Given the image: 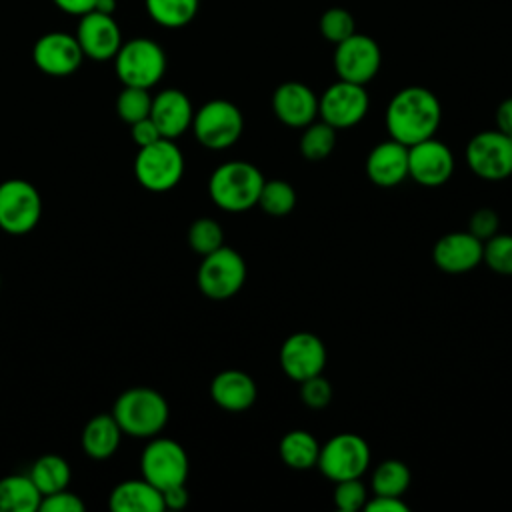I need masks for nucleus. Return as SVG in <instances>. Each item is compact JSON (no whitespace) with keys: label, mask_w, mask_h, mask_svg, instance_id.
<instances>
[{"label":"nucleus","mask_w":512,"mask_h":512,"mask_svg":"<svg viewBox=\"0 0 512 512\" xmlns=\"http://www.w3.org/2000/svg\"><path fill=\"white\" fill-rule=\"evenodd\" d=\"M442 122V106L434 92L424 86H406L398 90L384 114V124L392 140L412 146L432 138Z\"/></svg>","instance_id":"f257e3e1"},{"label":"nucleus","mask_w":512,"mask_h":512,"mask_svg":"<svg viewBox=\"0 0 512 512\" xmlns=\"http://www.w3.org/2000/svg\"><path fill=\"white\" fill-rule=\"evenodd\" d=\"M264 182V174L254 164L230 160L210 174L208 194L224 212H246L258 204Z\"/></svg>","instance_id":"f03ea898"},{"label":"nucleus","mask_w":512,"mask_h":512,"mask_svg":"<svg viewBox=\"0 0 512 512\" xmlns=\"http://www.w3.org/2000/svg\"><path fill=\"white\" fill-rule=\"evenodd\" d=\"M112 416L122 428V434L134 438H154L166 426L170 408L158 390L136 386L116 398Z\"/></svg>","instance_id":"7ed1b4c3"},{"label":"nucleus","mask_w":512,"mask_h":512,"mask_svg":"<svg viewBox=\"0 0 512 512\" xmlns=\"http://www.w3.org/2000/svg\"><path fill=\"white\" fill-rule=\"evenodd\" d=\"M134 176L150 192H168L184 176L182 150L170 138H160L138 148L134 160Z\"/></svg>","instance_id":"20e7f679"},{"label":"nucleus","mask_w":512,"mask_h":512,"mask_svg":"<svg viewBox=\"0 0 512 512\" xmlns=\"http://www.w3.org/2000/svg\"><path fill=\"white\" fill-rule=\"evenodd\" d=\"M114 68L124 86L152 88L166 72V54L152 38H132L116 52Z\"/></svg>","instance_id":"39448f33"},{"label":"nucleus","mask_w":512,"mask_h":512,"mask_svg":"<svg viewBox=\"0 0 512 512\" xmlns=\"http://www.w3.org/2000/svg\"><path fill=\"white\" fill-rule=\"evenodd\" d=\"M190 128L204 148L226 150L242 136L244 118L236 104L224 98H214L194 112Z\"/></svg>","instance_id":"423d86ee"},{"label":"nucleus","mask_w":512,"mask_h":512,"mask_svg":"<svg viewBox=\"0 0 512 512\" xmlns=\"http://www.w3.org/2000/svg\"><path fill=\"white\" fill-rule=\"evenodd\" d=\"M42 216V198L36 186L22 178L0 182V228L22 236L36 228Z\"/></svg>","instance_id":"0eeeda50"},{"label":"nucleus","mask_w":512,"mask_h":512,"mask_svg":"<svg viewBox=\"0 0 512 512\" xmlns=\"http://www.w3.org/2000/svg\"><path fill=\"white\" fill-rule=\"evenodd\" d=\"M246 280L244 258L228 246H220L206 254L198 266L196 282L204 296L212 300H226L234 296Z\"/></svg>","instance_id":"6e6552de"},{"label":"nucleus","mask_w":512,"mask_h":512,"mask_svg":"<svg viewBox=\"0 0 512 512\" xmlns=\"http://www.w3.org/2000/svg\"><path fill=\"white\" fill-rule=\"evenodd\" d=\"M370 464L368 442L354 432L332 436L318 454V470L332 482L360 478Z\"/></svg>","instance_id":"1a4fd4ad"},{"label":"nucleus","mask_w":512,"mask_h":512,"mask_svg":"<svg viewBox=\"0 0 512 512\" xmlns=\"http://www.w3.org/2000/svg\"><path fill=\"white\" fill-rule=\"evenodd\" d=\"M468 168L482 180L498 182L512 174V138L500 130H484L466 144Z\"/></svg>","instance_id":"9d476101"},{"label":"nucleus","mask_w":512,"mask_h":512,"mask_svg":"<svg viewBox=\"0 0 512 512\" xmlns=\"http://www.w3.org/2000/svg\"><path fill=\"white\" fill-rule=\"evenodd\" d=\"M142 478L164 490L188 478V454L172 438H152L140 456Z\"/></svg>","instance_id":"9b49d317"},{"label":"nucleus","mask_w":512,"mask_h":512,"mask_svg":"<svg viewBox=\"0 0 512 512\" xmlns=\"http://www.w3.org/2000/svg\"><path fill=\"white\" fill-rule=\"evenodd\" d=\"M370 100L362 84L338 80L318 98V116L336 130L356 126L368 112Z\"/></svg>","instance_id":"f8f14e48"},{"label":"nucleus","mask_w":512,"mask_h":512,"mask_svg":"<svg viewBox=\"0 0 512 512\" xmlns=\"http://www.w3.org/2000/svg\"><path fill=\"white\" fill-rule=\"evenodd\" d=\"M382 52L374 38L354 32L336 44L334 70L340 80L354 84H368L380 70Z\"/></svg>","instance_id":"ddd939ff"},{"label":"nucleus","mask_w":512,"mask_h":512,"mask_svg":"<svg viewBox=\"0 0 512 512\" xmlns=\"http://www.w3.org/2000/svg\"><path fill=\"white\" fill-rule=\"evenodd\" d=\"M278 358L284 374L294 382H302L324 372L328 354L324 342L316 334L294 332L282 342Z\"/></svg>","instance_id":"4468645a"},{"label":"nucleus","mask_w":512,"mask_h":512,"mask_svg":"<svg viewBox=\"0 0 512 512\" xmlns=\"http://www.w3.org/2000/svg\"><path fill=\"white\" fill-rule=\"evenodd\" d=\"M454 172L452 150L442 142L426 138L408 146V176L422 186H442Z\"/></svg>","instance_id":"2eb2a0df"},{"label":"nucleus","mask_w":512,"mask_h":512,"mask_svg":"<svg viewBox=\"0 0 512 512\" xmlns=\"http://www.w3.org/2000/svg\"><path fill=\"white\" fill-rule=\"evenodd\" d=\"M74 36L84 56L96 62L112 60L122 46V32L118 22L112 18V14L98 10H90L80 16Z\"/></svg>","instance_id":"dca6fc26"},{"label":"nucleus","mask_w":512,"mask_h":512,"mask_svg":"<svg viewBox=\"0 0 512 512\" xmlns=\"http://www.w3.org/2000/svg\"><path fill=\"white\" fill-rule=\"evenodd\" d=\"M32 60L36 68L48 76H68L80 68L84 52L76 36L66 32H48L36 40Z\"/></svg>","instance_id":"f3484780"},{"label":"nucleus","mask_w":512,"mask_h":512,"mask_svg":"<svg viewBox=\"0 0 512 512\" xmlns=\"http://www.w3.org/2000/svg\"><path fill=\"white\" fill-rule=\"evenodd\" d=\"M272 112L282 124L304 128L318 116V96L302 82H284L272 94Z\"/></svg>","instance_id":"a211bd4d"},{"label":"nucleus","mask_w":512,"mask_h":512,"mask_svg":"<svg viewBox=\"0 0 512 512\" xmlns=\"http://www.w3.org/2000/svg\"><path fill=\"white\" fill-rule=\"evenodd\" d=\"M482 248L484 242L468 230L450 232L436 240L432 260L446 274H464L482 262Z\"/></svg>","instance_id":"6ab92c4d"},{"label":"nucleus","mask_w":512,"mask_h":512,"mask_svg":"<svg viewBox=\"0 0 512 512\" xmlns=\"http://www.w3.org/2000/svg\"><path fill=\"white\" fill-rule=\"evenodd\" d=\"M150 118L160 130L162 138H178L190 126L194 118V108L190 98L178 88H166L152 98Z\"/></svg>","instance_id":"aec40b11"},{"label":"nucleus","mask_w":512,"mask_h":512,"mask_svg":"<svg viewBox=\"0 0 512 512\" xmlns=\"http://www.w3.org/2000/svg\"><path fill=\"white\" fill-rule=\"evenodd\" d=\"M366 176L382 188L404 182L408 178V146L392 138L374 146L366 158Z\"/></svg>","instance_id":"412c9836"},{"label":"nucleus","mask_w":512,"mask_h":512,"mask_svg":"<svg viewBox=\"0 0 512 512\" xmlns=\"http://www.w3.org/2000/svg\"><path fill=\"white\" fill-rule=\"evenodd\" d=\"M210 396L220 408L228 412H242L256 402L258 390L250 374L230 368V370L218 372L212 378Z\"/></svg>","instance_id":"4be33fe9"},{"label":"nucleus","mask_w":512,"mask_h":512,"mask_svg":"<svg viewBox=\"0 0 512 512\" xmlns=\"http://www.w3.org/2000/svg\"><path fill=\"white\" fill-rule=\"evenodd\" d=\"M108 506L116 512H162V490L146 478L124 480L110 492Z\"/></svg>","instance_id":"5701e85b"},{"label":"nucleus","mask_w":512,"mask_h":512,"mask_svg":"<svg viewBox=\"0 0 512 512\" xmlns=\"http://www.w3.org/2000/svg\"><path fill=\"white\" fill-rule=\"evenodd\" d=\"M122 428L118 426L112 414H96L92 416L82 430V448L94 460L110 458L120 444Z\"/></svg>","instance_id":"b1692460"},{"label":"nucleus","mask_w":512,"mask_h":512,"mask_svg":"<svg viewBox=\"0 0 512 512\" xmlns=\"http://www.w3.org/2000/svg\"><path fill=\"white\" fill-rule=\"evenodd\" d=\"M42 494L30 476L12 474L0 478V512H36Z\"/></svg>","instance_id":"393cba45"},{"label":"nucleus","mask_w":512,"mask_h":512,"mask_svg":"<svg viewBox=\"0 0 512 512\" xmlns=\"http://www.w3.org/2000/svg\"><path fill=\"white\" fill-rule=\"evenodd\" d=\"M278 454L292 470H310L318 462L320 444L306 430H290L280 438Z\"/></svg>","instance_id":"a878e982"},{"label":"nucleus","mask_w":512,"mask_h":512,"mask_svg":"<svg viewBox=\"0 0 512 512\" xmlns=\"http://www.w3.org/2000/svg\"><path fill=\"white\" fill-rule=\"evenodd\" d=\"M34 482V486L40 490L42 496H48L52 492L64 490L70 484V464L66 462V458L58 456V454H44L40 456L28 474Z\"/></svg>","instance_id":"bb28decb"},{"label":"nucleus","mask_w":512,"mask_h":512,"mask_svg":"<svg viewBox=\"0 0 512 512\" xmlns=\"http://www.w3.org/2000/svg\"><path fill=\"white\" fill-rule=\"evenodd\" d=\"M150 18L164 28H182L198 12L200 0H144Z\"/></svg>","instance_id":"cd10ccee"},{"label":"nucleus","mask_w":512,"mask_h":512,"mask_svg":"<svg viewBox=\"0 0 512 512\" xmlns=\"http://www.w3.org/2000/svg\"><path fill=\"white\" fill-rule=\"evenodd\" d=\"M370 484L378 496H402L410 486V470L402 460H384L376 466Z\"/></svg>","instance_id":"c85d7f7f"},{"label":"nucleus","mask_w":512,"mask_h":512,"mask_svg":"<svg viewBox=\"0 0 512 512\" xmlns=\"http://www.w3.org/2000/svg\"><path fill=\"white\" fill-rule=\"evenodd\" d=\"M336 146V128L320 122H310L304 126L302 138H300V152L310 162H320L332 154Z\"/></svg>","instance_id":"c756f323"},{"label":"nucleus","mask_w":512,"mask_h":512,"mask_svg":"<svg viewBox=\"0 0 512 512\" xmlns=\"http://www.w3.org/2000/svg\"><path fill=\"white\" fill-rule=\"evenodd\" d=\"M258 206L270 216H286L296 206V190L286 180H268L260 190Z\"/></svg>","instance_id":"7c9ffc66"},{"label":"nucleus","mask_w":512,"mask_h":512,"mask_svg":"<svg viewBox=\"0 0 512 512\" xmlns=\"http://www.w3.org/2000/svg\"><path fill=\"white\" fill-rule=\"evenodd\" d=\"M152 108V96L148 88L138 86H124L116 100V112L126 124H134L142 118L150 116Z\"/></svg>","instance_id":"2f4dec72"},{"label":"nucleus","mask_w":512,"mask_h":512,"mask_svg":"<svg viewBox=\"0 0 512 512\" xmlns=\"http://www.w3.org/2000/svg\"><path fill=\"white\" fill-rule=\"evenodd\" d=\"M188 244L196 254L206 256L224 246V232L216 220L198 218L188 228Z\"/></svg>","instance_id":"473e14b6"},{"label":"nucleus","mask_w":512,"mask_h":512,"mask_svg":"<svg viewBox=\"0 0 512 512\" xmlns=\"http://www.w3.org/2000/svg\"><path fill=\"white\" fill-rule=\"evenodd\" d=\"M482 262L496 274L512 276V234H494L484 240Z\"/></svg>","instance_id":"72a5a7b5"},{"label":"nucleus","mask_w":512,"mask_h":512,"mask_svg":"<svg viewBox=\"0 0 512 512\" xmlns=\"http://www.w3.org/2000/svg\"><path fill=\"white\" fill-rule=\"evenodd\" d=\"M318 28H320L322 38L328 40V42H332V44H338V42L346 40L348 36H352V34L356 32L352 14H350L346 8H340V6L328 8V10L320 16Z\"/></svg>","instance_id":"f704fd0d"},{"label":"nucleus","mask_w":512,"mask_h":512,"mask_svg":"<svg viewBox=\"0 0 512 512\" xmlns=\"http://www.w3.org/2000/svg\"><path fill=\"white\" fill-rule=\"evenodd\" d=\"M334 504L340 512H356L364 508L368 500L366 486L360 482V478H350V480H340L334 482Z\"/></svg>","instance_id":"c9c22d12"},{"label":"nucleus","mask_w":512,"mask_h":512,"mask_svg":"<svg viewBox=\"0 0 512 512\" xmlns=\"http://www.w3.org/2000/svg\"><path fill=\"white\" fill-rule=\"evenodd\" d=\"M300 384V398L302 402L312 408V410H320V408H326L332 400V386L330 382L322 376V374H316V376H310Z\"/></svg>","instance_id":"e433bc0d"},{"label":"nucleus","mask_w":512,"mask_h":512,"mask_svg":"<svg viewBox=\"0 0 512 512\" xmlns=\"http://www.w3.org/2000/svg\"><path fill=\"white\" fill-rule=\"evenodd\" d=\"M84 502L80 496L70 492L68 488L52 492L48 496H42L40 500V512H84Z\"/></svg>","instance_id":"4c0bfd02"},{"label":"nucleus","mask_w":512,"mask_h":512,"mask_svg":"<svg viewBox=\"0 0 512 512\" xmlns=\"http://www.w3.org/2000/svg\"><path fill=\"white\" fill-rule=\"evenodd\" d=\"M498 224V214L492 208H478L468 220V232L484 242L498 232Z\"/></svg>","instance_id":"58836bf2"},{"label":"nucleus","mask_w":512,"mask_h":512,"mask_svg":"<svg viewBox=\"0 0 512 512\" xmlns=\"http://www.w3.org/2000/svg\"><path fill=\"white\" fill-rule=\"evenodd\" d=\"M130 134H132V140H134V144H136L138 148L148 146V144H152V142H156V140L162 138L160 130L156 128V124L152 122L150 116H148V118H142V120H138V122H134V124H130Z\"/></svg>","instance_id":"ea45409f"},{"label":"nucleus","mask_w":512,"mask_h":512,"mask_svg":"<svg viewBox=\"0 0 512 512\" xmlns=\"http://www.w3.org/2000/svg\"><path fill=\"white\" fill-rule=\"evenodd\" d=\"M366 512H408V504L402 500V496H378L374 494L364 504Z\"/></svg>","instance_id":"a19ab883"},{"label":"nucleus","mask_w":512,"mask_h":512,"mask_svg":"<svg viewBox=\"0 0 512 512\" xmlns=\"http://www.w3.org/2000/svg\"><path fill=\"white\" fill-rule=\"evenodd\" d=\"M162 502H164V510H182L188 504V490H186V482L184 484H174L162 490Z\"/></svg>","instance_id":"79ce46f5"},{"label":"nucleus","mask_w":512,"mask_h":512,"mask_svg":"<svg viewBox=\"0 0 512 512\" xmlns=\"http://www.w3.org/2000/svg\"><path fill=\"white\" fill-rule=\"evenodd\" d=\"M496 130L512 138V98H506L496 108Z\"/></svg>","instance_id":"37998d69"},{"label":"nucleus","mask_w":512,"mask_h":512,"mask_svg":"<svg viewBox=\"0 0 512 512\" xmlns=\"http://www.w3.org/2000/svg\"><path fill=\"white\" fill-rule=\"evenodd\" d=\"M62 12L72 14V16H82L90 10H94L96 0H52Z\"/></svg>","instance_id":"c03bdc74"},{"label":"nucleus","mask_w":512,"mask_h":512,"mask_svg":"<svg viewBox=\"0 0 512 512\" xmlns=\"http://www.w3.org/2000/svg\"><path fill=\"white\" fill-rule=\"evenodd\" d=\"M114 8H116V0H96V6H94V10L104 14H112Z\"/></svg>","instance_id":"a18cd8bd"},{"label":"nucleus","mask_w":512,"mask_h":512,"mask_svg":"<svg viewBox=\"0 0 512 512\" xmlns=\"http://www.w3.org/2000/svg\"><path fill=\"white\" fill-rule=\"evenodd\" d=\"M0 286H2V278H0Z\"/></svg>","instance_id":"49530a36"}]
</instances>
